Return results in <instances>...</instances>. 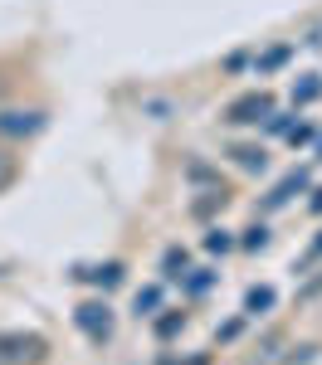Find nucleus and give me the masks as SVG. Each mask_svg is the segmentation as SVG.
<instances>
[{
  "label": "nucleus",
  "mask_w": 322,
  "mask_h": 365,
  "mask_svg": "<svg viewBox=\"0 0 322 365\" xmlns=\"http://www.w3.org/2000/svg\"><path fill=\"white\" fill-rule=\"evenodd\" d=\"M244 307H249V312H263V307H273V287H254V292L244 297Z\"/></svg>",
  "instance_id": "nucleus-5"
},
{
  "label": "nucleus",
  "mask_w": 322,
  "mask_h": 365,
  "mask_svg": "<svg viewBox=\"0 0 322 365\" xmlns=\"http://www.w3.org/2000/svg\"><path fill=\"white\" fill-rule=\"evenodd\" d=\"M39 127H44L39 113H0V132H5V137H29V132H39Z\"/></svg>",
  "instance_id": "nucleus-4"
},
{
  "label": "nucleus",
  "mask_w": 322,
  "mask_h": 365,
  "mask_svg": "<svg viewBox=\"0 0 322 365\" xmlns=\"http://www.w3.org/2000/svg\"><path fill=\"white\" fill-rule=\"evenodd\" d=\"M263 244H268V234H263V229H249V239H244V249H263Z\"/></svg>",
  "instance_id": "nucleus-9"
},
{
  "label": "nucleus",
  "mask_w": 322,
  "mask_h": 365,
  "mask_svg": "<svg viewBox=\"0 0 322 365\" xmlns=\"http://www.w3.org/2000/svg\"><path fill=\"white\" fill-rule=\"evenodd\" d=\"M39 356V341L34 336H0V365H25Z\"/></svg>",
  "instance_id": "nucleus-2"
},
{
  "label": "nucleus",
  "mask_w": 322,
  "mask_h": 365,
  "mask_svg": "<svg viewBox=\"0 0 322 365\" xmlns=\"http://www.w3.org/2000/svg\"><path fill=\"white\" fill-rule=\"evenodd\" d=\"M234 156H239L244 166H263V156H259V151H249V146H244V151H234Z\"/></svg>",
  "instance_id": "nucleus-10"
},
{
  "label": "nucleus",
  "mask_w": 322,
  "mask_h": 365,
  "mask_svg": "<svg viewBox=\"0 0 322 365\" xmlns=\"http://www.w3.org/2000/svg\"><path fill=\"white\" fill-rule=\"evenodd\" d=\"M308 258H322V239H318V244H313V253H308Z\"/></svg>",
  "instance_id": "nucleus-11"
},
{
  "label": "nucleus",
  "mask_w": 322,
  "mask_h": 365,
  "mask_svg": "<svg viewBox=\"0 0 322 365\" xmlns=\"http://www.w3.org/2000/svg\"><path fill=\"white\" fill-rule=\"evenodd\" d=\"M79 327H84L88 336H108V331H113V317H108L103 302H84V307H79Z\"/></svg>",
  "instance_id": "nucleus-3"
},
{
  "label": "nucleus",
  "mask_w": 322,
  "mask_h": 365,
  "mask_svg": "<svg viewBox=\"0 0 322 365\" xmlns=\"http://www.w3.org/2000/svg\"><path fill=\"white\" fill-rule=\"evenodd\" d=\"M84 278H93V282H103V287H113V282L122 278V268H117V263H108V268H98V273H84Z\"/></svg>",
  "instance_id": "nucleus-7"
},
{
  "label": "nucleus",
  "mask_w": 322,
  "mask_h": 365,
  "mask_svg": "<svg viewBox=\"0 0 322 365\" xmlns=\"http://www.w3.org/2000/svg\"><path fill=\"white\" fill-rule=\"evenodd\" d=\"M10 185H15V156L0 146V190H10Z\"/></svg>",
  "instance_id": "nucleus-6"
},
{
  "label": "nucleus",
  "mask_w": 322,
  "mask_h": 365,
  "mask_svg": "<svg viewBox=\"0 0 322 365\" xmlns=\"http://www.w3.org/2000/svg\"><path fill=\"white\" fill-rule=\"evenodd\" d=\"M318 93H322V83H318V78H308V83L298 88V103H313V98H318Z\"/></svg>",
  "instance_id": "nucleus-8"
},
{
  "label": "nucleus",
  "mask_w": 322,
  "mask_h": 365,
  "mask_svg": "<svg viewBox=\"0 0 322 365\" xmlns=\"http://www.w3.org/2000/svg\"><path fill=\"white\" fill-rule=\"evenodd\" d=\"M273 113V98H268V93H244V98H234L230 103V122H239V127H244V122H259V117H268Z\"/></svg>",
  "instance_id": "nucleus-1"
}]
</instances>
